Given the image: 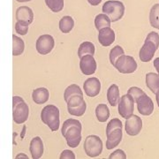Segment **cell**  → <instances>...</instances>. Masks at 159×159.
<instances>
[{"instance_id": "1", "label": "cell", "mask_w": 159, "mask_h": 159, "mask_svg": "<svg viewBox=\"0 0 159 159\" xmlns=\"http://www.w3.org/2000/svg\"><path fill=\"white\" fill-rule=\"evenodd\" d=\"M81 123L74 119H66L62 125L61 133L70 148H76L81 142Z\"/></svg>"}, {"instance_id": "2", "label": "cell", "mask_w": 159, "mask_h": 159, "mask_svg": "<svg viewBox=\"0 0 159 159\" xmlns=\"http://www.w3.org/2000/svg\"><path fill=\"white\" fill-rule=\"evenodd\" d=\"M41 119L46 125L49 126V128L52 132L57 131L60 125L59 109L52 104L46 105L45 107L42 110Z\"/></svg>"}, {"instance_id": "3", "label": "cell", "mask_w": 159, "mask_h": 159, "mask_svg": "<svg viewBox=\"0 0 159 159\" xmlns=\"http://www.w3.org/2000/svg\"><path fill=\"white\" fill-rule=\"evenodd\" d=\"M29 116V105L21 97H12V119L16 124L25 123Z\"/></svg>"}, {"instance_id": "4", "label": "cell", "mask_w": 159, "mask_h": 159, "mask_svg": "<svg viewBox=\"0 0 159 159\" xmlns=\"http://www.w3.org/2000/svg\"><path fill=\"white\" fill-rule=\"evenodd\" d=\"M102 12L108 15L111 22H117L124 16L125 6L118 0H109L103 4Z\"/></svg>"}, {"instance_id": "5", "label": "cell", "mask_w": 159, "mask_h": 159, "mask_svg": "<svg viewBox=\"0 0 159 159\" xmlns=\"http://www.w3.org/2000/svg\"><path fill=\"white\" fill-rule=\"evenodd\" d=\"M84 151L89 157H97L102 152V142L97 135H89L84 142Z\"/></svg>"}, {"instance_id": "6", "label": "cell", "mask_w": 159, "mask_h": 159, "mask_svg": "<svg viewBox=\"0 0 159 159\" xmlns=\"http://www.w3.org/2000/svg\"><path fill=\"white\" fill-rule=\"evenodd\" d=\"M137 62L135 59L128 55H123L119 57L115 64L114 67L119 71L120 74H133L136 71Z\"/></svg>"}, {"instance_id": "7", "label": "cell", "mask_w": 159, "mask_h": 159, "mask_svg": "<svg viewBox=\"0 0 159 159\" xmlns=\"http://www.w3.org/2000/svg\"><path fill=\"white\" fill-rule=\"evenodd\" d=\"M134 102L135 101L131 97L129 94H125L120 97L119 102V115L124 118L128 119L134 114Z\"/></svg>"}, {"instance_id": "8", "label": "cell", "mask_w": 159, "mask_h": 159, "mask_svg": "<svg viewBox=\"0 0 159 159\" xmlns=\"http://www.w3.org/2000/svg\"><path fill=\"white\" fill-rule=\"evenodd\" d=\"M55 46L54 38L51 34H43L36 41L35 48L41 55H47L51 52Z\"/></svg>"}, {"instance_id": "9", "label": "cell", "mask_w": 159, "mask_h": 159, "mask_svg": "<svg viewBox=\"0 0 159 159\" xmlns=\"http://www.w3.org/2000/svg\"><path fill=\"white\" fill-rule=\"evenodd\" d=\"M125 129L126 134L130 136L138 135L142 129V119L139 116L133 114L125 120Z\"/></svg>"}, {"instance_id": "10", "label": "cell", "mask_w": 159, "mask_h": 159, "mask_svg": "<svg viewBox=\"0 0 159 159\" xmlns=\"http://www.w3.org/2000/svg\"><path fill=\"white\" fill-rule=\"evenodd\" d=\"M137 110L143 116H149L154 111V102L152 99L145 93L138 98L136 102Z\"/></svg>"}, {"instance_id": "11", "label": "cell", "mask_w": 159, "mask_h": 159, "mask_svg": "<svg viewBox=\"0 0 159 159\" xmlns=\"http://www.w3.org/2000/svg\"><path fill=\"white\" fill-rule=\"evenodd\" d=\"M97 65L93 55H86L80 58V68L85 75H92L96 73Z\"/></svg>"}, {"instance_id": "12", "label": "cell", "mask_w": 159, "mask_h": 159, "mask_svg": "<svg viewBox=\"0 0 159 159\" xmlns=\"http://www.w3.org/2000/svg\"><path fill=\"white\" fill-rule=\"evenodd\" d=\"M157 49H158V47L154 43L145 40L144 44L142 45L140 50V52H139V57L142 60V62H149L153 58L154 55Z\"/></svg>"}, {"instance_id": "13", "label": "cell", "mask_w": 159, "mask_h": 159, "mask_svg": "<svg viewBox=\"0 0 159 159\" xmlns=\"http://www.w3.org/2000/svg\"><path fill=\"white\" fill-rule=\"evenodd\" d=\"M83 89L88 97H97L101 91V82L96 77H91L86 80L83 84Z\"/></svg>"}, {"instance_id": "14", "label": "cell", "mask_w": 159, "mask_h": 159, "mask_svg": "<svg viewBox=\"0 0 159 159\" xmlns=\"http://www.w3.org/2000/svg\"><path fill=\"white\" fill-rule=\"evenodd\" d=\"M15 17L17 21L29 26L34 20V12L29 6H20L16 10Z\"/></svg>"}, {"instance_id": "15", "label": "cell", "mask_w": 159, "mask_h": 159, "mask_svg": "<svg viewBox=\"0 0 159 159\" xmlns=\"http://www.w3.org/2000/svg\"><path fill=\"white\" fill-rule=\"evenodd\" d=\"M98 41L100 44L103 47H108L111 45L115 41V32L113 29H111V27H109V28H104L99 30Z\"/></svg>"}, {"instance_id": "16", "label": "cell", "mask_w": 159, "mask_h": 159, "mask_svg": "<svg viewBox=\"0 0 159 159\" xmlns=\"http://www.w3.org/2000/svg\"><path fill=\"white\" fill-rule=\"evenodd\" d=\"M30 154L32 158L39 159L43 157V140L39 136L34 137L31 142H30V147H29Z\"/></svg>"}, {"instance_id": "17", "label": "cell", "mask_w": 159, "mask_h": 159, "mask_svg": "<svg viewBox=\"0 0 159 159\" xmlns=\"http://www.w3.org/2000/svg\"><path fill=\"white\" fill-rule=\"evenodd\" d=\"M123 137L122 128H118L112 131L109 135H107L106 141V148L107 149H113L119 145Z\"/></svg>"}, {"instance_id": "18", "label": "cell", "mask_w": 159, "mask_h": 159, "mask_svg": "<svg viewBox=\"0 0 159 159\" xmlns=\"http://www.w3.org/2000/svg\"><path fill=\"white\" fill-rule=\"evenodd\" d=\"M50 97L49 90L46 88H38L34 89L32 93V98L36 104H43L45 103Z\"/></svg>"}, {"instance_id": "19", "label": "cell", "mask_w": 159, "mask_h": 159, "mask_svg": "<svg viewBox=\"0 0 159 159\" xmlns=\"http://www.w3.org/2000/svg\"><path fill=\"white\" fill-rule=\"evenodd\" d=\"M107 99H108L109 103L112 107L119 105L120 97H119V89L118 85L112 84L109 88L107 90Z\"/></svg>"}, {"instance_id": "20", "label": "cell", "mask_w": 159, "mask_h": 159, "mask_svg": "<svg viewBox=\"0 0 159 159\" xmlns=\"http://www.w3.org/2000/svg\"><path fill=\"white\" fill-rule=\"evenodd\" d=\"M146 85L149 90L156 94L159 90V74L148 73L146 74Z\"/></svg>"}, {"instance_id": "21", "label": "cell", "mask_w": 159, "mask_h": 159, "mask_svg": "<svg viewBox=\"0 0 159 159\" xmlns=\"http://www.w3.org/2000/svg\"><path fill=\"white\" fill-rule=\"evenodd\" d=\"M96 116L99 122H106L110 118V110L108 106L104 103L98 104L96 108Z\"/></svg>"}, {"instance_id": "22", "label": "cell", "mask_w": 159, "mask_h": 159, "mask_svg": "<svg viewBox=\"0 0 159 159\" xmlns=\"http://www.w3.org/2000/svg\"><path fill=\"white\" fill-rule=\"evenodd\" d=\"M74 27V20L71 16H64L59 20V29L64 34L70 33Z\"/></svg>"}, {"instance_id": "23", "label": "cell", "mask_w": 159, "mask_h": 159, "mask_svg": "<svg viewBox=\"0 0 159 159\" xmlns=\"http://www.w3.org/2000/svg\"><path fill=\"white\" fill-rule=\"evenodd\" d=\"M111 20L108 15H106L105 13H100L97 15V17L95 19V26L98 31L104 28L111 27Z\"/></svg>"}, {"instance_id": "24", "label": "cell", "mask_w": 159, "mask_h": 159, "mask_svg": "<svg viewBox=\"0 0 159 159\" xmlns=\"http://www.w3.org/2000/svg\"><path fill=\"white\" fill-rule=\"evenodd\" d=\"M95 54V45L91 42H84L80 43L78 50V57L81 58L86 55H94Z\"/></svg>"}, {"instance_id": "25", "label": "cell", "mask_w": 159, "mask_h": 159, "mask_svg": "<svg viewBox=\"0 0 159 159\" xmlns=\"http://www.w3.org/2000/svg\"><path fill=\"white\" fill-rule=\"evenodd\" d=\"M25 43L21 38L18 37L17 35H12V55L20 56L24 52Z\"/></svg>"}, {"instance_id": "26", "label": "cell", "mask_w": 159, "mask_h": 159, "mask_svg": "<svg viewBox=\"0 0 159 159\" xmlns=\"http://www.w3.org/2000/svg\"><path fill=\"white\" fill-rule=\"evenodd\" d=\"M77 95L83 96V92L80 88V86L76 85V84H72L66 89L65 93H64V99L66 102H67L71 97L74 96H77Z\"/></svg>"}, {"instance_id": "27", "label": "cell", "mask_w": 159, "mask_h": 159, "mask_svg": "<svg viewBox=\"0 0 159 159\" xmlns=\"http://www.w3.org/2000/svg\"><path fill=\"white\" fill-rule=\"evenodd\" d=\"M149 22L154 29L159 30V4H155L149 12Z\"/></svg>"}, {"instance_id": "28", "label": "cell", "mask_w": 159, "mask_h": 159, "mask_svg": "<svg viewBox=\"0 0 159 159\" xmlns=\"http://www.w3.org/2000/svg\"><path fill=\"white\" fill-rule=\"evenodd\" d=\"M123 55H125V51L123 50V48L119 45L115 46L110 51V62H111V64L114 66L117 60Z\"/></svg>"}, {"instance_id": "29", "label": "cell", "mask_w": 159, "mask_h": 159, "mask_svg": "<svg viewBox=\"0 0 159 159\" xmlns=\"http://www.w3.org/2000/svg\"><path fill=\"white\" fill-rule=\"evenodd\" d=\"M45 4L53 12H59L64 8V0H45Z\"/></svg>"}, {"instance_id": "30", "label": "cell", "mask_w": 159, "mask_h": 159, "mask_svg": "<svg viewBox=\"0 0 159 159\" xmlns=\"http://www.w3.org/2000/svg\"><path fill=\"white\" fill-rule=\"evenodd\" d=\"M123 125H122V122L119 120V119H111L107 125L106 127V136L109 135L112 131L115 129H118V128H122Z\"/></svg>"}, {"instance_id": "31", "label": "cell", "mask_w": 159, "mask_h": 159, "mask_svg": "<svg viewBox=\"0 0 159 159\" xmlns=\"http://www.w3.org/2000/svg\"><path fill=\"white\" fill-rule=\"evenodd\" d=\"M67 110H68L69 114H71L73 116H76V117H80L85 114L86 110H87V103L86 102H84L81 105H80L76 108L67 109Z\"/></svg>"}, {"instance_id": "32", "label": "cell", "mask_w": 159, "mask_h": 159, "mask_svg": "<svg viewBox=\"0 0 159 159\" xmlns=\"http://www.w3.org/2000/svg\"><path fill=\"white\" fill-rule=\"evenodd\" d=\"M127 94H129L131 97L134 98V100L136 102L138 98L142 97L143 94H145V92L142 90V89L138 88V87H131L130 89L127 91Z\"/></svg>"}, {"instance_id": "33", "label": "cell", "mask_w": 159, "mask_h": 159, "mask_svg": "<svg viewBox=\"0 0 159 159\" xmlns=\"http://www.w3.org/2000/svg\"><path fill=\"white\" fill-rule=\"evenodd\" d=\"M15 31L20 35H26L29 32V25L17 21L15 24Z\"/></svg>"}, {"instance_id": "34", "label": "cell", "mask_w": 159, "mask_h": 159, "mask_svg": "<svg viewBox=\"0 0 159 159\" xmlns=\"http://www.w3.org/2000/svg\"><path fill=\"white\" fill-rule=\"evenodd\" d=\"M146 40L147 41H150V42H152L154 43L156 45L159 47V34L158 33H157V32H150L149 34L147 35V37H146Z\"/></svg>"}, {"instance_id": "35", "label": "cell", "mask_w": 159, "mask_h": 159, "mask_svg": "<svg viewBox=\"0 0 159 159\" xmlns=\"http://www.w3.org/2000/svg\"><path fill=\"white\" fill-rule=\"evenodd\" d=\"M110 158H117V159H125L126 158V155L125 151L122 149H117L115 150L113 153H111L109 157Z\"/></svg>"}, {"instance_id": "36", "label": "cell", "mask_w": 159, "mask_h": 159, "mask_svg": "<svg viewBox=\"0 0 159 159\" xmlns=\"http://www.w3.org/2000/svg\"><path fill=\"white\" fill-rule=\"evenodd\" d=\"M60 158H66V159H74L75 158V155L74 153L72 151V150H69V149H66L64 150L62 153L60 154Z\"/></svg>"}, {"instance_id": "37", "label": "cell", "mask_w": 159, "mask_h": 159, "mask_svg": "<svg viewBox=\"0 0 159 159\" xmlns=\"http://www.w3.org/2000/svg\"><path fill=\"white\" fill-rule=\"evenodd\" d=\"M88 2L92 6H97L102 2V0H88Z\"/></svg>"}, {"instance_id": "38", "label": "cell", "mask_w": 159, "mask_h": 159, "mask_svg": "<svg viewBox=\"0 0 159 159\" xmlns=\"http://www.w3.org/2000/svg\"><path fill=\"white\" fill-rule=\"evenodd\" d=\"M153 65H154V67L156 68L157 72V74H159V57H157V58L154 60Z\"/></svg>"}, {"instance_id": "39", "label": "cell", "mask_w": 159, "mask_h": 159, "mask_svg": "<svg viewBox=\"0 0 159 159\" xmlns=\"http://www.w3.org/2000/svg\"><path fill=\"white\" fill-rule=\"evenodd\" d=\"M16 158H29V157L27 156V155H25L24 153H20L18 154L17 156H16Z\"/></svg>"}, {"instance_id": "40", "label": "cell", "mask_w": 159, "mask_h": 159, "mask_svg": "<svg viewBox=\"0 0 159 159\" xmlns=\"http://www.w3.org/2000/svg\"><path fill=\"white\" fill-rule=\"evenodd\" d=\"M156 95V99H157V105H158L159 107V90L155 94Z\"/></svg>"}, {"instance_id": "41", "label": "cell", "mask_w": 159, "mask_h": 159, "mask_svg": "<svg viewBox=\"0 0 159 159\" xmlns=\"http://www.w3.org/2000/svg\"><path fill=\"white\" fill-rule=\"evenodd\" d=\"M17 2H20V3H26V2H29L31 0H16Z\"/></svg>"}]
</instances>
